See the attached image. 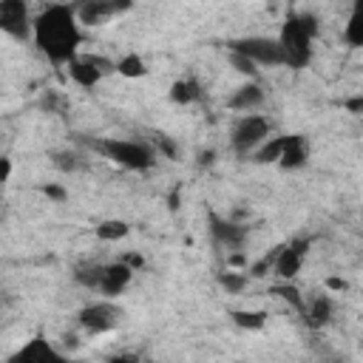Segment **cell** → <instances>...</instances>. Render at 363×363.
Returning a JSON list of instances; mask_svg holds the SVG:
<instances>
[{"mask_svg":"<svg viewBox=\"0 0 363 363\" xmlns=\"http://www.w3.org/2000/svg\"><path fill=\"white\" fill-rule=\"evenodd\" d=\"M272 295L284 298V301H286L289 306H295L298 312L303 309V298H301V292H298L295 281H281V284H275V286H272Z\"/></svg>","mask_w":363,"mask_h":363,"instance_id":"25","label":"cell"},{"mask_svg":"<svg viewBox=\"0 0 363 363\" xmlns=\"http://www.w3.org/2000/svg\"><path fill=\"white\" fill-rule=\"evenodd\" d=\"M77 320L88 335H105L122 323V309L113 301H94L79 309Z\"/></svg>","mask_w":363,"mask_h":363,"instance_id":"5","label":"cell"},{"mask_svg":"<svg viewBox=\"0 0 363 363\" xmlns=\"http://www.w3.org/2000/svg\"><path fill=\"white\" fill-rule=\"evenodd\" d=\"M284 145H286V136H269L267 142H261L255 150H252V162L258 164H278L281 153H284Z\"/></svg>","mask_w":363,"mask_h":363,"instance_id":"19","label":"cell"},{"mask_svg":"<svg viewBox=\"0 0 363 363\" xmlns=\"http://www.w3.org/2000/svg\"><path fill=\"white\" fill-rule=\"evenodd\" d=\"M77 17L82 26H102L105 20L113 17L111 0H77Z\"/></svg>","mask_w":363,"mask_h":363,"instance_id":"15","label":"cell"},{"mask_svg":"<svg viewBox=\"0 0 363 363\" xmlns=\"http://www.w3.org/2000/svg\"><path fill=\"white\" fill-rule=\"evenodd\" d=\"M65 3H77V0H65Z\"/></svg>","mask_w":363,"mask_h":363,"instance_id":"36","label":"cell"},{"mask_svg":"<svg viewBox=\"0 0 363 363\" xmlns=\"http://www.w3.org/2000/svg\"><path fill=\"white\" fill-rule=\"evenodd\" d=\"M79 17L74 3H51L34 17V45L37 51L51 62V65H68L71 60L79 57L82 45V31H79Z\"/></svg>","mask_w":363,"mask_h":363,"instance_id":"1","label":"cell"},{"mask_svg":"<svg viewBox=\"0 0 363 363\" xmlns=\"http://www.w3.org/2000/svg\"><path fill=\"white\" fill-rule=\"evenodd\" d=\"M102 267H105V264H82V267H77V269H74L77 284H82L85 289H99Z\"/></svg>","mask_w":363,"mask_h":363,"instance_id":"24","label":"cell"},{"mask_svg":"<svg viewBox=\"0 0 363 363\" xmlns=\"http://www.w3.org/2000/svg\"><path fill=\"white\" fill-rule=\"evenodd\" d=\"M309 247H312L309 238H292V241H286V244H278V255H275L272 272H275L281 281H295V275H298L301 267H303V258H306Z\"/></svg>","mask_w":363,"mask_h":363,"instance_id":"9","label":"cell"},{"mask_svg":"<svg viewBox=\"0 0 363 363\" xmlns=\"http://www.w3.org/2000/svg\"><path fill=\"white\" fill-rule=\"evenodd\" d=\"M230 62H233V68L238 71V74H244V77H255L258 74V62H252L250 57H244V54H235V51H230Z\"/></svg>","mask_w":363,"mask_h":363,"instance_id":"27","label":"cell"},{"mask_svg":"<svg viewBox=\"0 0 363 363\" xmlns=\"http://www.w3.org/2000/svg\"><path fill=\"white\" fill-rule=\"evenodd\" d=\"M261 102H264V88H261L255 79H250V82H244V85H238V88L233 91V96L227 99V108H230V111L250 113V111H255Z\"/></svg>","mask_w":363,"mask_h":363,"instance_id":"13","label":"cell"},{"mask_svg":"<svg viewBox=\"0 0 363 363\" xmlns=\"http://www.w3.org/2000/svg\"><path fill=\"white\" fill-rule=\"evenodd\" d=\"M128 233H130V227L122 218H108V221L96 224V238H102V241H122Z\"/></svg>","mask_w":363,"mask_h":363,"instance_id":"22","label":"cell"},{"mask_svg":"<svg viewBox=\"0 0 363 363\" xmlns=\"http://www.w3.org/2000/svg\"><path fill=\"white\" fill-rule=\"evenodd\" d=\"M343 43L352 48H363V0H352L349 20L343 26Z\"/></svg>","mask_w":363,"mask_h":363,"instance_id":"17","label":"cell"},{"mask_svg":"<svg viewBox=\"0 0 363 363\" xmlns=\"http://www.w3.org/2000/svg\"><path fill=\"white\" fill-rule=\"evenodd\" d=\"M230 51L250 57L258 65H284V54L278 45V37H241V40H230L227 43Z\"/></svg>","mask_w":363,"mask_h":363,"instance_id":"6","label":"cell"},{"mask_svg":"<svg viewBox=\"0 0 363 363\" xmlns=\"http://www.w3.org/2000/svg\"><path fill=\"white\" fill-rule=\"evenodd\" d=\"M318 37V20L309 11H289L281 31L278 45L284 54V65L289 68H306L312 60V43Z\"/></svg>","mask_w":363,"mask_h":363,"instance_id":"2","label":"cell"},{"mask_svg":"<svg viewBox=\"0 0 363 363\" xmlns=\"http://www.w3.org/2000/svg\"><path fill=\"white\" fill-rule=\"evenodd\" d=\"M207 224H210V235L218 247H227V250H241L244 241H247V227L238 224V221H230V218H221L218 213L210 210L207 216Z\"/></svg>","mask_w":363,"mask_h":363,"instance_id":"10","label":"cell"},{"mask_svg":"<svg viewBox=\"0 0 363 363\" xmlns=\"http://www.w3.org/2000/svg\"><path fill=\"white\" fill-rule=\"evenodd\" d=\"M116 74H122L128 79H139V77L147 74V65L139 54H125L122 60H116Z\"/></svg>","mask_w":363,"mask_h":363,"instance_id":"21","label":"cell"},{"mask_svg":"<svg viewBox=\"0 0 363 363\" xmlns=\"http://www.w3.org/2000/svg\"><path fill=\"white\" fill-rule=\"evenodd\" d=\"M156 153H164L167 159H173V156H176V145H173L164 133H159V136H156Z\"/></svg>","mask_w":363,"mask_h":363,"instance_id":"28","label":"cell"},{"mask_svg":"<svg viewBox=\"0 0 363 363\" xmlns=\"http://www.w3.org/2000/svg\"><path fill=\"white\" fill-rule=\"evenodd\" d=\"M309 159V145H306V136L301 133H286V145H284V153L278 159V164L284 170H298L303 167Z\"/></svg>","mask_w":363,"mask_h":363,"instance_id":"14","label":"cell"},{"mask_svg":"<svg viewBox=\"0 0 363 363\" xmlns=\"http://www.w3.org/2000/svg\"><path fill=\"white\" fill-rule=\"evenodd\" d=\"M196 159H199V164H201V167H207V164H213L216 150H199V156H196Z\"/></svg>","mask_w":363,"mask_h":363,"instance_id":"33","label":"cell"},{"mask_svg":"<svg viewBox=\"0 0 363 363\" xmlns=\"http://www.w3.org/2000/svg\"><path fill=\"white\" fill-rule=\"evenodd\" d=\"M122 261H125V264H128L130 269H142V267H145V258H142L139 252H128V255H125Z\"/></svg>","mask_w":363,"mask_h":363,"instance_id":"32","label":"cell"},{"mask_svg":"<svg viewBox=\"0 0 363 363\" xmlns=\"http://www.w3.org/2000/svg\"><path fill=\"white\" fill-rule=\"evenodd\" d=\"M133 272H136V269H130L122 258L113 261V264H105V267H102V278H99V289H96V292H102L105 298H113V295L125 292L128 284H130V278H133Z\"/></svg>","mask_w":363,"mask_h":363,"instance_id":"11","label":"cell"},{"mask_svg":"<svg viewBox=\"0 0 363 363\" xmlns=\"http://www.w3.org/2000/svg\"><path fill=\"white\" fill-rule=\"evenodd\" d=\"M0 164H3V182H9V179H11V159H9V156H3V159H0Z\"/></svg>","mask_w":363,"mask_h":363,"instance_id":"34","label":"cell"},{"mask_svg":"<svg viewBox=\"0 0 363 363\" xmlns=\"http://www.w3.org/2000/svg\"><path fill=\"white\" fill-rule=\"evenodd\" d=\"M343 108H346V111H352V113H360V116H363V94L343 99Z\"/></svg>","mask_w":363,"mask_h":363,"instance_id":"30","label":"cell"},{"mask_svg":"<svg viewBox=\"0 0 363 363\" xmlns=\"http://www.w3.org/2000/svg\"><path fill=\"white\" fill-rule=\"evenodd\" d=\"M51 162H54L57 170H65V173H74V170L82 167V162H79V156L74 150H54L51 153Z\"/></svg>","mask_w":363,"mask_h":363,"instance_id":"26","label":"cell"},{"mask_svg":"<svg viewBox=\"0 0 363 363\" xmlns=\"http://www.w3.org/2000/svg\"><path fill=\"white\" fill-rule=\"evenodd\" d=\"M216 281H218V286L227 292V295H238V292H244V286H247V275L244 272H235V269H224V272H218L216 275Z\"/></svg>","mask_w":363,"mask_h":363,"instance_id":"23","label":"cell"},{"mask_svg":"<svg viewBox=\"0 0 363 363\" xmlns=\"http://www.w3.org/2000/svg\"><path fill=\"white\" fill-rule=\"evenodd\" d=\"M133 3H136V0H111L113 17H116V14H125V11H130V9H133Z\"/></svg>","mask_w":363,"mask_h":363,"instance_id":"31","label":"cell"},{"mask_svg":"<svg viewBox=\"0 0 363 363\" xmlns=\"http://www.w3.org/2000/svg\"><path fill=\"white\" fill-rule=\"evenodd\" d=\"M269 139V119L261 113H244L230 130V147L238 156H250L261 142Z\"/></svg>","mask_w":363,"mask_h":363,"instance_id":"4","label":"cell"},{"mask_svg":"<svg viewBox=\"0 0 363 363\" xmlns=\"http://www.w3.org/2000/svg\"><path fill=\"white\" fill-rule=\"evenodd\" d=\"M332 298H326V295H315L309 303H303V309H301V315H303V320H306V326H312V329H323L329 320H332Z\"/></svg>","mask_w":363,"mask_h":363,"instance_id":"16","label":"cell"},{"mask_svg":"<svg viewBox=\"0 0 363 363\" xmlns=\"http://www.w3.org/2000/svg\"><path fill=\"white\" fill-rule=\"evenodd\" d=\"M201 96V85L193 79V77H182V79H176L173 85H170V99L176 102V105H190V102H196Z\"/></svg>","mask_w":363,"mask_h":363,"instance_id":"18","label":"cell"},{"mask_svg":"<svg viewBox=\"0 0 363 363\" xmlns=\"http://www.w3.org/2000/svg\"><path fill=\"white\" fill-rule=\"evenodd\" d=\"M40 190H43V196H48V199H54V201H65V199H68V190L60 187V184H43Z\"/></svg>","mask_w":363,"mask_h":363,"instance_id":"29","label":"cell"},{"mask_svg":"<svg viewBox=\"0 0 363 363\" xmlns=\"http://www.w3.org/2000/svg\"><path fill=\"white\" fill-rule=\"evenodd\" d=\"M9 360L11 363H45V360H60V352L45 337H34L23 349H17Z\"/></svg>","mask_w":363,"mask_h":363,"instance_id":"12","label":"cell"},{"mask_svg":"<svg viewBox=\"0 0 363 363\" xmlns=\"http://www.w3.org/2000/svg\"><path fill=\"white\" fill-rule=\"evenodd\" d=\"M88 145H91V150H96L99 156L111 159L113 164H119L125 170H150L156 164V147H150L147 142H139V139L105 136V139H91Z\"/></svg>","mask_w":363,"mask_h":363,"instance_id":"3","label":"cell"},{"mask_svg":"<svg viewBox=\"0 0 363 363\" xmlns=\"http://www.w3.org/2000/svg\"><path fill=\"white\" fill-rule=\"evenodd\" d=\"M116 71V62L105 60V57H96V54H79L77 60L68 62V77L79 85V88H94L99 85V79L105 74Z\"/></svg>","mask_w":363,"mask_h":363,"instance_id":"8","label":"cell"},{"mask_svg":"<svg viewBox=\"0 0 363 363\" xmlns=\"http://www.w3.org/2000/svg\"><path fill=\"white\" fill-rule=\"evenodd\" d=\"M326 286H329V289H346V281H343V278H329Z\"/></svg>","mask_w":363,"mask_h":363,"instance_id":"35","label":"cell"},{"mask_svg":"<svg viewBox=\"0 0 363 363\" xmlns=\"http://www.w3.org/2000/svg\"><path fill=\"white\" fill-rule=\"evenodd\" d=\"M230 320H233L238 329L258 332V329L267 326V312H264V309H233V312H230Z\"/></svg>","mask_w":363,"mask_h":363,"instance_id":"20","label":"cell"},{"mask_svg":"<svg viewBox=\"0 0 363 363\" xmlns=\"http://www.w3.org/2000/svg\"><path fill=\"white\" fill-rule=\"evenodd\" d=\"M0 28L14 40H28L34 34V17L28 14V0H0Z\"/></svg>","mask_w":363,"mask_h":363,"instance_id":"7","label":"cell"}]
</instances>
